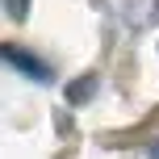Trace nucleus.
Instances as JSON below:
<instances>
[{"mask_svg": "<svg viewBox=\"0 0 159 159\" xmlns=\"http://www.w3.org/2000/svg\"><path fill=\"white\" fill-rule=\"evenodd\" d=\"M4 63H13L21 75H30V80H38V84H50V67L42 63L38 55H30V50H21V46H4Z\"/></svg>", "mask_w": 159, "mask_h": 159, "instance_id": "nucleus-1", "label": "nucleus"}, {"mask_svg": "<svg viewBox=\"0 0 159 159\" xmlns=\"http://www.w3.org/2000/svg\"><path fill=\"white\" fill-rule=\"evenodd\" d=\"M96 84H101L96 75H80V80H71V84H67V101H71V105H88V101H92V92H96Z\"/></svg>", "mask_w": 159, "mask_h": 159, "instance_id": "nucleus-2", "label": "nucleus"}, {"mask_svg": "<svg viewBox=\"0 0 159 159\" xmlns=\"http://www.w3.org/2000/svg\"><path fill=\"white\" fill-rule=\"evenodd\" d=\"M25 8H30V0H4V13L13 17V21H21V17H25Z\"/></svg>", "mask_w": 159, "mask_h": 159, "instance_id": "nucleus-3", "label": "nucleus"}, {"mask_svg": "<svg viewBox=\"0 0 159 159\" xmlns=\"http://www.w3.org/2000/svg\"><path fill=\"white\" fill-rule=\"evenodd\" d=\"M151 159H159V143H155V147H151Z\"/></svg>", "mask_w": 159, "mask_h": 159, "instance_id": "nucleus-4", "label": "nucleus"}]
</instances>
